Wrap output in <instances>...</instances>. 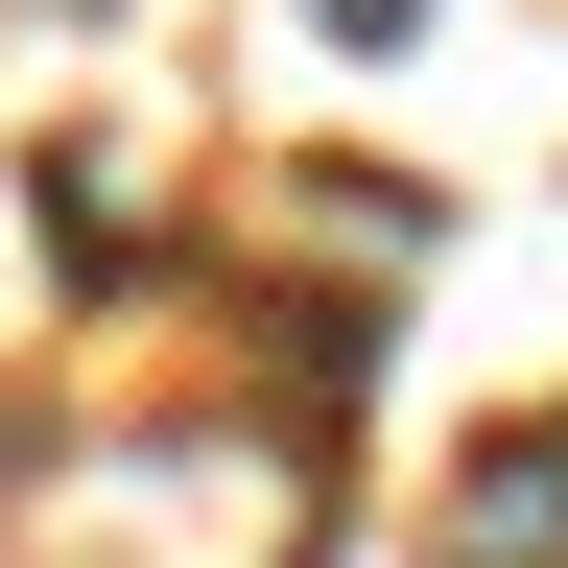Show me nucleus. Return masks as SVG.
<instances>
[{"label": "nucleus", "instance_id": "nucleus-1", "mask_svg": "<svg viewBox=\"0 0 568 568\" xmlns=\"http://www.w3.org/2000/svg\"><path fill=\"white\" fill-rule=\"evenodd\" d=\"M426 568H568V426H497V450L450 474V545Z\"/></svg>", "mask_w": 568, "mask_h": 568}, {"label": "nucleus", "instance_id": "nucleus-2", "mask_svg": "<svg viewBox=\"0 0 568 568\" xmlns=\"http://www.w3.org/2000/svg\"><path fill=\"white\" fill-rule=\"evenodd\" d=\"M308 24H332V48H403V24H426V0H308Z\"/></svg>", "mask_w": 568, "mask_h": 568}]
</instances>
